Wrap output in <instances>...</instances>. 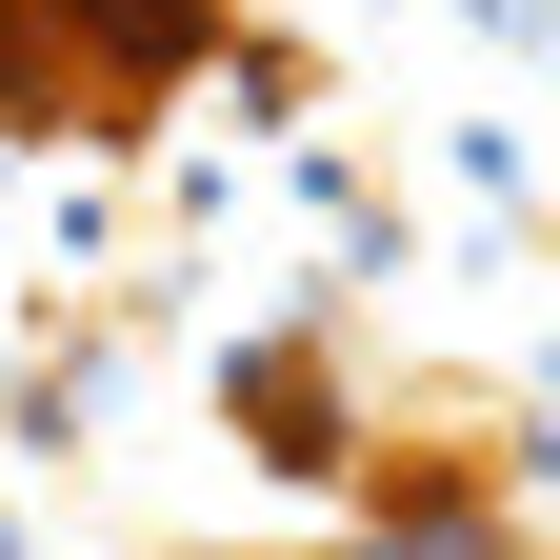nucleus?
<instances>
[{"label": "nucleus", "mask_w": 560, "mask_h": 560, "mask_svg": "<svg viewBox=\"0 0 560 560\" xmlns=\"http://www.w3.org/2000/svg\"><path fill=\"white\" fill-rule=\"evenodd\" d=\"M241 60L221 0H0V140H120Z\"/></svg>", "instance_id": "obj_1"}]
</instances>
